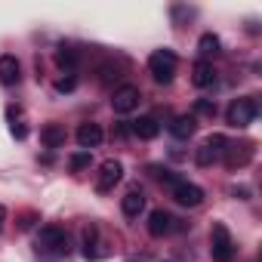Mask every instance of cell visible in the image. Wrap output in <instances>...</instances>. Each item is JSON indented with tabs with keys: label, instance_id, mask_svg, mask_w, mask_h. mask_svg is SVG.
<instances>
[{
	"label": "cell",
	"instance_id": "cell-7",
	"mask_svg": "<svg viewBox=\"0 0 262 262\" xmlns=\"http://www.w3.org/2000/svg\"><path fill=\"white\" fill-rule=\"evenodd\" d=\"M173 201L182 207H198L204 201V188L194 182H173Z\"/></svg>",
	"mask_w": 262,
	"mask_h": 262
},
{
	"label": "cell",
	"instance_id": "cell-20",
	"mask_svg": "<svg viewBox=\"0 0 262 262\" xmlns=\"http://www.w3.org/2000/svg\"><path fill=\"white\" fill-rule=\"evenodd\" d=\"M198 50H201V56H219V37L216 34H201V40H198Z\"/></svg>",
	"mask_w": 262,
	"mask_h": 262
},
{
	"label": "cell",
	"instance_id": "cell-18",
	"mask_svg": "<svg viewBox=\"0 0 262 262\" xmlns=\"http://www.w3.org/2000/svg\"><path fill=\"white\" fill-rule=\"evenodd\" d=\"M96 241H99V228L93 222L83 225V256L86 259H96Z\"/></svg>",
	"mask_w": 262,
	"mask_h": 262
},
{
	"label": "cell",
	"instance_id": "cell-4",
	"mask_svg": "<svg viewBox=\"0 0 262 262\" xmlns=\"http://www.w3.org/2000/svg\"><path fill=\"white\" fill-rule=\"evenodd\" d=\"M37 247L40 250H50L53 256H68V234L62 231V228H56V225H47V228H40V237H37Z\"/></svg>",
	"mask_w": 262,
	"mask_h": 262
},
{
	"label": "cell",
	"instance_id": "cell-6",
	"mask_svg": "<svg viewBox=\"0 0 262 262\" xmlns=\"http://www.w3.org/2000/svg\"><path fill=\"white\" fill-rule=\"evenodd\" d=\"M225 151H228V139L216 133V136H210V139L198 148V158H194V161H198V167H210V164H213L216 158H222Z\"/></svg>",
	"mask_w": 262,
	"mask_h": 262
},
{
	"label": "cell",
	"instance_id": "cell-1",
	"mask_svg": "<svg viewBox=\"0 0 262 262\" xmlns=\"http://www.w3.org/2000/svg\"><path fill=\"white\" fill-rule=\"evenodd\" d=\"M210 253H213V262H231L237 256V247L231 241V231L222 225V222H213V231H210Z\"/></svg>",
	"mask_w": 262,
	"mask_h": 262
},
{
	"label": "cell",
	"instance_id": "cell-15",
	"mask_svg": "<svg viewBox=\"0 0 262 262\" xmlns=\"http://www.w3.org/2000/svg\"><path fill=\"white\" fill-rule=\"evenodd\" d=\"M194 126H198V123H194L191 114H179V117L170 123V133H173L176 139H191V136H194Z\"/></svg>",
	"mask_w": 262,
	"mask_h": 262
},
{
	"label": "cell",
	"instance_id": "cell-9",
	"mask_svg": "<svg viewBox=\"0 0 262 262\" xmlns=\"http://www.w3.org/2000/svg\"><path fill=\"white\" fill-rule=\"evenodd\" d=\"M120 179H123V167H120V161H105L102 170H99V182H96V188H99V191H111Z\"/></svg>",
	"mask_w": 262,
	"mask_h": 262
},
{
	"label": "cell",
	"instance_id": "cell-14",
	"mask_svg": "<svg viewBox=\"0 0 262 262\" xmlns=\"http://www.w3.org/2000/svg\"><path fill=\"white\" fill-rule=\"evenodd\" d=\"M250 158H253V145H228V151H225V167L228 170H237V167H244V164H250Z\"/></svg>",
	"mask_w": 262,
	"mask_h": 262
},
{
	"label": "cell",
	"instance_id": "cell-21",
	"mask_svg": "<svg viewBox=\"0 0 262 262\" xmlns=\"http://www.w3.org/2000/svg\"><path fill=\"white\" fill-rule=\"evenodd\" d=\"M90 161H93V155H90V151H77V155H71V161H68V164H71V170L77 173V170H86V167H90Z\"/></svg>",
	"mask_w": 262,
	"mask_h": 262
},
{
	"label": "cell",
	"instance_id": "cell-26",
	"mask_svg": "<svg viewBox=\"0 0 262 262\" xmlns=\"http://www.w3.org/2000/svg\"><path fill=\"white\" fill-rule=\"evenodd\" d=\"M4 219H7V210H4V204H0V228H4Z\"/></svg>",
	"mask_w": 262,
	"mask_h": 262
},
{
	"label": "cell",
	"instance_id": "cell-2",
	"mask_svg": "<svg viewBox=\"0 0 262 262\" xmlns=\"http://www.w3.org/2000/svg\"><path fill=\"white\" fill-rule=\"evenodd\" d=\"M148 71H151V77H155L158 83H170L173 74H176V53H170V50L151 53V56H148Z\"/></svg>",
	"mask_w": 262,
	"mask_h": 262
},
{
	"label": "cell",
	"instance_id": "cell-13",
	"mask_svg": "<svg viewBox=\"0 0 262 262\" xmlns=\"http://www.w3.org/2000/svg\"><path fill=\"white\" fill-rule=\"evenodd\" d=\"M123 216H129V219H136L142 210H145V194L139 191V188H129L126 194H123Z\"/></svg>",
	"mask_w": 262,
	"mask_h": 262
},
{
	"label": "cell",
	"instance_id": "cell-17",
	"mask_svg": "<svg viewBox=\"0 0 262 262\" xmlns=\"http://www.w3.org/2000/svg\"><path fill=\"white\" fill-rule=\"evenodd\" d=\"M191 80H194V86H201V90L213 86V83H216V71H213V65L198 62V65H194V71H191Z\"/></svg>",
	"mask_w": 262,
	"mask_h": 262
},
{
	"label": "cell",
	"instance_id": "cell-22",
	"mask_svg": "<svg viewBox=\"0 0 262 262\" xmlns=\"http://www.w3.org/2000/svg\"><path fill=\"white\" fill-rule=\"evenodd\" d=\"M19 117V108H10V120H13V136L16 139H25L28 136V126L22 123V120H16Z\"/></svg>",
	"mask_w": 262,
	"mask_h": 262
},
{
	"label": "cell",
	"instance_id": "cell-3",
	"mask_svg": "<svg viewBox=\"0 0 262 262\" xmlns=\"http://www.w3.org/2000/svg\"><path fill=\"white\" fill-rule=\"evenodd\" d=\"M256 114H259V102H256L253 96H247V99H234V102L228 105V111H225V117H228L231 126H247V123H253Z\"/></svg>",
	"mask_w": 262,
	"mask_h": 262
},
{
	"label": "cell",
	"instance_id": "cell-12",
	"mask_svg": "<svg viewBox=\"0 0 262 262\" xmlns=\"http://www.w3.org/2000/svg\"><path fill=\"white\" fill-rule=\"evenodd\" d=\"M173 231V216L167 213V210H155L151 216H148V234L151 237H164V234H170Z\"/></svg>",
	"mask_w": 262,
	"mask_h": 262
},
{
	"label": "cell",
	"instance_id": "cell-10",
	"mask_svg": "<svg viewBox=\"0 0 262 262\" xmlns=\"http://www.w3.org/2000/svg\"><path fill=\"white\" fill-rule=\"evenodd\" d=\"M22 77V65L16 56H0V83L4 86H16Z\"/></svg>",
	"mask_w": 262,
	"mask_h": 262
},
{
	"label": "cell",
	"instance_id": "cell-11",
	"mask_svg": "<svg viewBox=\"0 0 262 262\" xmlns=\"http://www.w3.org/2000/svg\"><path fill=\"white\" fill-rule=\"evenodd\" d=\"M129 133H133V136H139V139H155V136L161 133V123H158V117H151V114H142L139 120H133V126H129Z\"/></svg>",
	"mask_w": 262,
	"mask_h": 262
},
{
	"label": "cell",
	"instance_id": "cell-24",
	"mask_svg": "<svg viewBox=\"0 0 262 262\" xmlns=\"http://www.w3.org/2000/svg\"><path fill=\"white\" fill-rule=\"evenodd\" d=\"M74 83H77V80L68 74V77H62V80L56 83V90H59V93H71V90H74Z\"/></svg>",
	"mask_w": 262,
	"mask_h": 262
},
{
	"label": "cell",
	"instance_id": "cell-16",
	"mask_svg": "<svg viewBox=\"0 0 262 262\" xmlns=\"http://www.w3.org/2000/svg\"><path fill=\"white\" fill-rule=\"evenodd\" d=\"M40 142H43L47 148H62V145H65V129H62L59 123H47V126L40 129Z\"/></svg>",
	"mask_w": 262,
	"mask_h": 262
},
{
	"label": "cell",
	"instance_id": "cell-8",
	"mask_svg": "<svg viewBox=\"0 0 262 262\" xmlns=\"http://www.w3.org/2000/svg\"><path fill=\"white\" fill-rule=\"evenodd\" d=\"M102 126L99 123H93V120H86V123H80L77 126V145L83 148V151H90V148H99L102 145Z\"/></svg>",
	"mask_w": 262,
	"mask_h": 262
},
{
	"label": "cell",
	"instance_id": "cell-5",
	"mask_svg": "<svg viewBox=\"0 0 262 262\" xmlns=\"http://www.w3.org/2000/svg\"><path fill=\"white\" fill-rule=\"evenodd\" d=\"M139 99H142L139 86L123 83V86H117V90H114V96H111V108H114L117 114H129V111L139 105Z\"/></svg>",
	"mask_w": 262,
	"mask_h": 262
},
{
	"label": "cell",
	"instance_id": "cell-25",
	"mask_svg": "<svg viewBox=\"0 0 262 262\" xmlns=\"http://www.w3.org/2000/svg\"><path fill=\"white\" fill-rule=\"evenodd\" d=\"M231 194H234V198H241V201H247V198H250V188H244V185H241V188H234Z\"/></svg>",
	"mask_w": 262,
	"mask_h": 262
},
{
	"label": "cell",
	"instance_id": "cell-19",
	"mask_svg": "<svg viewBox=\"0 0 262 262\" xmlns=\"http://www.w3.org/2000/svg\"><path fill=\"white\" fill-rule=\"evenodd\" d=\"M56 62H59V68H65V71H74V68H77V50H71V47H59V53H56Z\"/></svg>",
	"mask_w": 262,
	"mask_h": 262
},
{
	"label": "cell",
	"instance_id": "cell-23",
	"mask_svg": "<svg viewBox=\"0 0 262 262\" xmlns=\"http://www.w3.org/2000/svg\"><path fill=\"white\" fill-rule=\"evenodd\" d=\"M194 111L204 114V117H216V102H210V99H198V102H194Z\"/></svg>",
	"mask_w": 262,
	"mask_h": 262
}]
</instances>
